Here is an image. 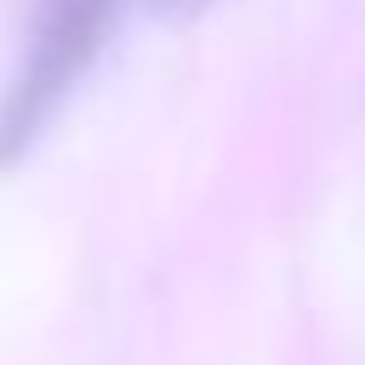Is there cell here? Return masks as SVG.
I'll use <instances>...</instances> for the list:
<instances>
[{"mask_svg": "<svg viewBox=\"0 0 365 365\" xmlns=\"http://www.w3.org/2000/svg\"><path fill=\"white\" fill-rule=\"evenodd\" d=\"M114 0H40L29 57L0 97V165L23 160L108 34Z\"/></svg>", "mask_w": 365, "mask_h": 365, "instance_id": "1", "label": "cell"}, {"mask_svg": "<svg viewBox=\"0 0 365 365\" xmlns=\"http://www.w3.org/2000/svg\"><path fill=\"white\" fill-rule=\"evenodd\" d=\"M160 11H171V17H188V11H200V6H211V0H154Z\"/></svg>", "mask_w": 365, "mask_h": 365, "instance_id": "2", "label": "cell"}]
</instances>
